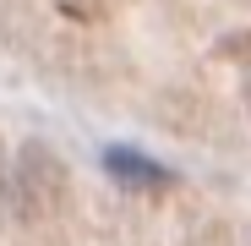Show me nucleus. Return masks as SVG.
<instances>
[{"instance_id":"nucleus-1","label":"nucleus","mask_w":251,"mask_h":246,"mask_svg":"<svg viewBox=\"0 0 251 246\" xmlns=\"http://www.w3.org/2000/svg\"><path fill=\"white\" fill-rule=\"evenodd\" d=\"M6 197H11V208L22 219H44L60 208V197H66V170H60V159L50 148H27L17 159V170L6 181Z\"/></svg>"},{"instance_id":"nucleus-2","label":"nucleus","mask_w":251,"mask_h":246,"mask_svg":"<svg viewBox=\"0 0 251 246\" xmlns=\"http://www.w3.org/2000/svg\"><path fill=\"white\" fill-rule=\"evenodd\" d=\"M104 170L120 181V186H131V191H164V186H175V175L164 170V164L131 153V148H109L104 153Z\"/></svg>"},{"instance_id":"nucleus-3","label":"nucleus","mask_w":251,"mask_h":246,"mask_svg":"<svg viewBox=\"0 0 251 246\" xmlns=\"http://www.w3.org/2000/svg\"><path fill=\"white\" fill-rule=\"evenodd\" d=\"M224 55H251V38H240V44H229Z\"/></svg>"},{"instance_id":"nucleus-4","label":"nucleus","mask_w":251,"mask_h":246,"mask_svg":"<svg viewBox=\"0 0 251 246\" xmlns=\"http://www.w3.org/2000/svg\"><path fill=\"white\" fill-rule=\"evenodd\" d=\"M246 104H251V93H246Z\"/></svg>"}]
</instances>
